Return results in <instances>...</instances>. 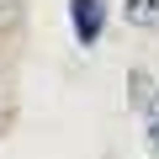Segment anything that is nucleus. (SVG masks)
<instances>
[{"label": "nucleus", "mask_w": 159, "mask_h": 159, "mask_svg": "<svg viewBox=\"0 0 159 159\" xmlns=\"http://www.w3.org/2000/svg\"><path fill=\"white\" fill-rule=\"evenodd\" d=\"M106 0H69V27H74V37H80V48H96L101 43V32H106Z\"/></svg>", "instance_id": "obj_1"}, {"label": "nucleus", "mask_w": 159, "mask_h": 159, "mask_svg": "<svg viewBox=\"0 0 159 159\" xmlns=\"http://www.w3.org/2000/svg\"><path fill=\"white\" fill-rule=\"evenodd\" d=\"M122 21L138 32H159V0H122Z\"/></svg>", "instance_id": "obj_2"}, {"label": "nucleus", "mask_w": 159, "mask_h": 159, "mask_svg": "<svg viewBox=\"0 0 159 159\" xmlns=\"http://www.w3.org/2000/svg\"><path fill=\"white\" fill-rule=\"evenodd\" d=\"M143 138H148V148L159 154V90H154V101L143 106Z\"/></svg>", "instance_id": "obj_3"}, {"label": "nucleus", "mask_w": 159, "mask_h": 159, "mask_svg": "<svg viewBox=\"0 0 159 159\" xmlns=\"http://www.w3.org/2000/svg\"><path fill=\"white\" fill-rule=\"evenodd\" d=\"M16 32V0H0V37Z\"/></svg>", "instance_id": "obj_4"}]
</instances>
